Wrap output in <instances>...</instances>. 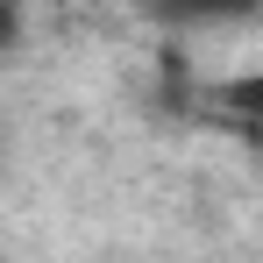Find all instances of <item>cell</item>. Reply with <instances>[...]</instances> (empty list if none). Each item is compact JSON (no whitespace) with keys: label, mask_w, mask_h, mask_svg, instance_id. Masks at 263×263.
Returning a JSON list of instances; mask_svg holds the SVG:
<instances>
[{"label":"cell","mask_w":263,"mask_h":263,"mask_svg":"<svg viewBox=\"0 0 263 263\" xmlns=\"http://www.w3.org/2000/svg\"><path fill=\"white\" fill-rule=\"evenodd\" d=\"M263 0H149L157 22H178V29H199V22H249Z\"/></svg>","instance_id":"cell-1"},{"label":"cell","mask_w":263,"mask_h":263,"mask_svg":"<svg viewBox=\"0 0 263 263\" xmlns=\"http://www.w3.org/2000/svg\"><path fill=\"white\" fill-rule=\"evenodd\" d=\"M14 36H22V7H14V0H0V50L14 43Z\"/></svg>","instance_id":"cell-2"}]
</instances>
